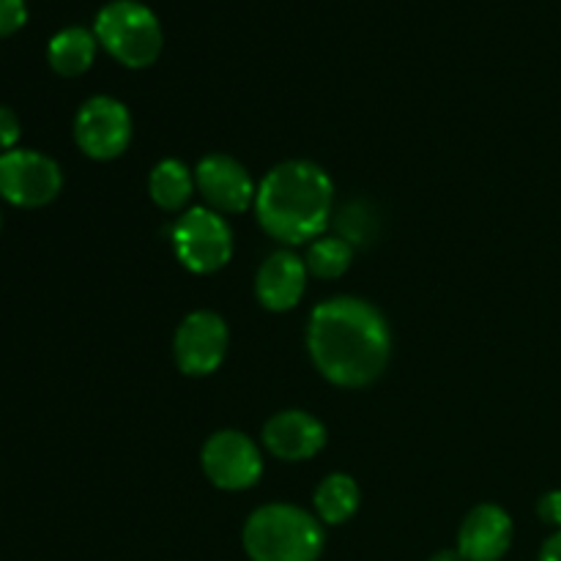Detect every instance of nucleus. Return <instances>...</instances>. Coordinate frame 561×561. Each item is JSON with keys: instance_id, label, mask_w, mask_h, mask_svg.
Listing matches in <instances>:
<instances>
[{"instance_id": "nucleus-1", "label": "nucleus", "mask_w": 561, "mask_h": 561, "mask_svg": "<svg viewBox=\"0 0 561 561\" xmlns=\"http://www.w3.org/2000/svg\"><path fill=\"white\" fill-rule=\"evenodd\" d=\"M307 345L323 378L359 389L387 370L392 334L387 318L370 301L337 296L312 310Z\"/></svg>"}, {"instance_id": "nucleus-2", "label": "nucleus", "mask_w": 561, "mask_h": 561, "mask_svg": "<svg viewBox=\"0 0 561 561\" xmlns=\"http://www.w3.org/2000/svg\"><path fill=\"white\" fill-rule=\"evenodd\" d=\"M332 179L316 162L290 159L277 164L255 195L261 228L283 244L318 239L332 217Z\"/></svg>"}, {"instance_id": "nucleus-3", "label": "nucleus", "mask_w": 561, "mask_h": 561, "mask_svg": "<svg viewBox=\"0 0 561 561\" xmlns=\"http://www.w3.org/2000/svg\"><path fill=\"white\" fill-rule=\"evenodd\" d=\"M244 548L252 561H318L323 529L294 504H268L247 520Z\"/></svg>"}, {"instance_id": "nucleus-4", "label": "nucleus", "mask_w": 561, "mask_h": 561, "mask_svg": "<svg viewBox=\"0 0 561 561\" xmlns=\"http://www.w3.org/2000/svg\"><path fill=\"white\" fill-rule=\"evenodd\" d=\"M93 33L102 47L129 69L151 66L162 53V25L140 0H110L96 14Z\"/></svg>"}, {"instance_id": "nucleus-5", "label": "nucleus", "mask_w": 561, "mask_h": 561, "mask_svg": "<svg viewBox=\"0 0 561 561\" xmlns=\"http://www.w3.org/2000/svg\"><path fill=\"white\" fill-rule=\"evenodd\" d=\"M173 247L190 272L214 274L233 255V230L219 211L195 206L175 222Z\"/></svg>"}, {"instance_id": "nucleus-6", "label": "nucleus", "mask_w": 561, "mask_h": 561, "mask_svg": "<svg viewBox=\"0 0 561 561\" xmlns=\"http://www.w3.org/2000/svg\"><path fill=\"white\" fill-rule=\"evenodd\" d=\"M64 173L58 162L38 151L11 148L0 153V197L11 206L42 208L58 197Z\"/></svg>"}, {"instance_id": "nucleus-7", "label": "nucleus", "mask_w": 561, "mask_h": 561, "mask_svg": "<svg viewBox=\"0 0 561 561\" xmlns=\"http://www.w3.org/2000/svg\"><path fill=\"white\" fill-rule=\"evenodd\" d=\"M75 140L91 159L121 157L131 140V115L124 102L113 96H93L75 118Z\"/></svg>"}, {"instance_id": "nucleus-8", "label": "nucleus", "mask_w": 561, "mask_h": 561, "mask_svg": "<svg viewBox=\"0 0 561 561\" xmlns=\"http://www.w3.org/2000/svg\"><path fill=\"white\" fill-rule=\"evenodd\" d=\"M203 471L222 491H247L263 474L261 449L239 431L214 433L203 447Z\"/></svg>"}, {"instance_id": "nucleus-9", "label": "nucleus", "mask_w": 561, "mask_h": 561, "mask_svg": "<svg viewBox=\"0 0 561 561\" xmlns=\"http://www.w3.org/2000/svg\"><path fill=\"white\" fill-rule=\"evenodd\" d=\"M173 351L186 376H208L228 354V327L217 312H192L175 332Z\"/></svg>"}, {"instance_id": "nucleus-10", "label": "nucleus", "mask_w": 561, "mask_h": 561, "mask_svg": "<svg viewBox=\"0 0 561 561\" xmlns=\"http://www.w3.org/2000/svg\"><path fill=\"white\" fill-rule=\"evenodd\" d=\"M195 186L203 201L208 203V208L225 214L247 211L257 195L244 164L236 162L233 157H225V153H211V157L201 159L195 170Z\"/></svg>"}, {"instance_id": "nucleus-11", "label": "nucleus", "mask_w": 561, "mask_h": 561, "mask_svg": "<svg viewBox=\"0 0 561 561\" xmlns=\"http://www.w3.org/2000/svg\"><path fill=\"white\" fill-rule=\"evenodd\" d=\"M263 444L279 460H310L327 444V427L307 411H283L266 422Z\"/></svg>"}, {"instance_id": "nucleus-12", "label": "nucleus", "mask_w": 561, "mask_h": 561, "mask_svg": "<svg viewBox=\"0 0 561 561\" xmlns=\"http://www.w3.org/2000/svg\"><path fill=\"white\" fill-rule=\"evenodd\" d=\"M513 546V520L496 504H480L460 526L458 551L466 561H499Z\"/></svg>"}, {"instance_id": "nucleus-13", "label": "nucleus", "mask_w": 561, "mask_h": 561, "mask_svg": "<svg viewBox=\"0 0 561 561\" xmlns=\"http://www.w3.org/2000/svg\"><path fill=\"white\" fill-rule=\"evenodd\" d=\"M307 288V266L294 252H274L257 272V299L274 312L294 310Z\"/></svg>"}, {"instance_id": "nucleus-14", "label": "nucleus", "mask_w": 561, "mask_h": 561, "mask_svg": "<svg viewBox=\"0 0 561 561\" xmlns=\"http://www.w3.org/2000/svg\"><path fill=\"white\" fill-rule=\"evenodd\" d=\"M96 33H91L88 27H64V31H58L49 38V66L64 77L82 75V71L91 69L93 58H96Z\"/></svg>"}, {"instance_id": "nucleus-15", "label": "nucleus", "mask_w": 561, "mask_h": 561, "mask_svg": "<svg viewBox=\"0 0 561 561\" xmlns=\"http://www.w3.org/2000/svg\"><path fill=\"white\" fill-rule=\"evenodd\" d=\"M151 201L164 211H179L190 203L192 190H195V175L181 159H164L151 170Z\"/></svg>"}, {"instance_id": "nucleus-16", "label": "nucleus", "mask_w": 561, "mask_h": 561, "mask_svg": "<svg viewBox=\"0 0 561 561\" xmlns=\"http://www.w3.org/2000/svg\"><path fill=\"white\" fill-rule=\"evenodd\" d=\"M359 507V485L348 474H332L318 485L316 510L323 524H345Z\"/></svg>"}, {"instance_id": "nucleus-17", "label": "nucleus", "mask_w": 561, "mask_h": 561, "mask_svg": "<svg viewBox=\"0 0 561 561\" xmlns=\"http://www.w3.org/2000/svg\"><path fill=\"white\" fill-rule=\"evenodd\" d=\"M351 257H354V247L345 239L334 236V239H318L312 241L307 250V272L316 274L321 279H334L340 274L348 272Z\"/></svg>"}, {"instance_id": "nucleus-18", "label": "nucleus", "mask_w": 561, "mask_h": 561, "mask_svg": "<svg viewBox=\"0 0 561 561\" xmlns=\"http://www.w3.org/2000/svg\"><path fill=\"white\" fill-rule=\"evenodd\" d=\"M337 228H340V239L348 241L351 247L354 244H367V241L376 239L378 233V217L367 203L356 201L351 206H345L340 211L337 219Z\"/></svg>"}, {"instance_id": "nucleus-19", "label": "nucleus", "mask_w": 561, "mask_h": 561, "mask_svg": "<svg viewBox=\"0 0 561 561\" xmlns=\"http://www.w3.org/2000/svg\"><path fill=\"white\" fill-rule=\"evenodd\" d=\"M27 20L25 0H0V38L20 31Z\"/></svg>"}, {"instance_id": "nucleus-20", "label": "nucleus", "mask_w": 561, "mask_h": 561, "mask_svg": "<svg viewBox=\"0 0 561 561\" xmlns=\"http://www.w3.org/2000/svg\"><path fill=\"white\" fill-rule=\"evenodd\" d=\"M20 140V118L9 107H0V151H11Z\"/></svg>"}, {"instance_id": "nucleus-21", "label": "nucleus", "mask_w": 561, "mask_h": 561, "mask_svg": "<svg viewBox=\"0 0 561 561\" xmlns=\"http://www.w3.org/2000/svg\"><path fill=\"white\" fill-rule=\"evenodd\" d=\"M537 513H540V518L546 520L548 526L561 529V491L546 493V496L540 499V504H537Z\"/></svg>"}, {"instance_id": "nucleus-22", "label": "nucleus", "mask_w": 561, "mask_h": 561, "mask_svg": "<svg viewBox=\"0 0 561 561\" xmlns=\"http://www.w3.org/2000/svg\"><path fill=\"white\" fill-rule=\"evenodd\" d=\"M540 561H561V529L546 540L540 551Z\"/></svg>"}, {"instance_id": "nucleus-23", "label": "nucleus", "mask_w": 561, "mask_h": 561, "mask_svg": "<svg viewBox=\"0 0 561 561\" xmlns=\"http://www.w3.org/2000/svg\"><path fill=\"white\" fill-rule=\"evenodd\" d=\"M433 561H458V559H455V553H438Z\"/></svg>"}, {"instance_id": "nucleus-24", "label": "nucleus", "mask_w": 561, "mask_h": 561, "mask_svg": "<svg viewBox=\"0 0 561 561\" xmlns=\"http://www.w3.org/2000/svg\"><path fill=\"white\" fill-rule=\"evenodd\" d=\"M0 222H3V219H0Z\"/></svg>"}]
</instances>
